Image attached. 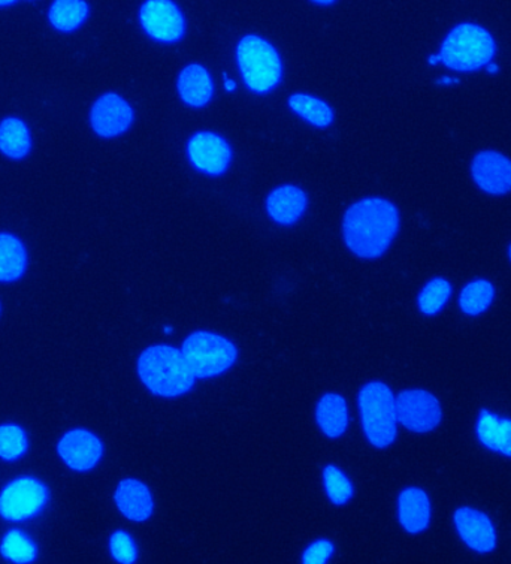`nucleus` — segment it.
<instances>
[{"label": "nucleus", "mask_w": 511, "mask_h": 564, "mask_svg": "<svg viewBox=\"0 0 511 564\" xmlns=\"http://www.w3.org/2000/svg\"><path fill=\"white\" fill-rule=\"evenodd\" d=\"M402 215L395 200L367 195L354 200L341 219V237L347 250L362 261H377L395 245Z\"/></svg>", "instance_id": "obj_1"}, {"label": "nucleus", "mask_w": 511, "mask_h": 564, "mask_svg": "<svg viewBox=\"0 0 511 564\" xmlns=\"http://www.w3.org/2000/svg\"><path fill=\"white\" fill-rule=\"evenodd\" d=\"M498 53L500 44L491 29L475 20H463L447 29L426 64L456 75L485 73L497 62Z\"/></svg>", "instance_id": "obj_2"}, {"label": "nucleus", "mask_w": 511, "mask_h": 564, "mask_svg": "<svg viewBox=\"0 0 511 564\" xmlns=\"http://www.w3.org/2000/svg\"><path fill=\"white\" fill-rule=\"evenodd\" d=\"M137 373L145 390L159 399H182L196 386V378L182 349L173 345L156 344L142 350L137 361Z\"/></svg>", "instance_id": "obj_3"}, {"label": "nucleus", "mask_w": 511, "mask_h": 564, "mask_svg": "<svg viewBox=\"0 0 511 564\" xmlns=\"http://www.w3.org/2000/svg\"><path fill=\"white\" fill-rule=\"evenodd\" d=\"M240 82L254 96L274 94L283 85L284 61L270 37L258 32L244 33L233 50Z\"/></svg>", "instance_id": "obj_4"}, {"label": "nucleus", "mask_w": 511, "mask_h": 564, "mask_svg": "<svg viewBox=\"0 0 511 564\" xmlns=\"http://www.w3.org/2000/svg\"><path fill=\"white\" fill-rule=\"evenodd\" d=\"M358 416L363 437L372 448L384 451L395 445L400 436L396 394L384 380L372 379L359 388Z\"/></svg>", "instance_id": "obj_5"}, {"label": "nucleus", "mask_w": 511, "mask_h": 564, "mask_svg": "<svg viewBox=\"0 0 511 564\" xmlns=\"http://www.w3.org/2000/svg\"><path fill=\"white\" fill-rule=\"evenodd\" d=\"M180 349L196 380L219 379L228 375L240 359L236 341L211 329H196L187 334Z\"/></svg>", "instance_id": "obj_6"}, {"label": "nucleus", "mask_w": 511, "mask_h": 564, "mask_svg": "<svg viewBox=\"0 0 511 564\" xmlns=\"http://www.w3.org/2000/svg\"><path fill=\"white\" fill-rule=\"evenodd\" d=\"M137 22L154 44L173 47L186 40L188 19L177 0H142Z\"/></svg>", "instance_id": "obj_7"}, {"label": "nucleus", "mask_w": 511, "mask_h": 564, "mask_svg": "<svg viewBox=\"0 0 511 564\" xmlns=\"http://www.w3.org/2000/svg\"><path fill=\"white\" fill-rule=\"evenodd\" d=\"M184 156L196 173L208 178H220L232 169L236 153L224 133L200 129L187 138Z\"/></svg>", "instance_id": "obj_8"}, {"label": "nucleus", "mask_w": 511, "mask_h": 564, "mask_svg": "<svg viewBox=\"0 0 511 564\" xmlns=\"http://www.w3.org/2000/svg\"><path fill=\"white\" fill-rule=\"evenodd\" d=\"M396 413L400 427L417 436L437 432L444 421L442 400L426 388H405L398 392Z\"/></svg>", "instance_id": "obj_9"}, {"label": "nucleus", "mask_w": 511, "mask_h": 564, "mask_svg": "<svg viewBox=\"0 0 511 564\" xmlns=\"http://www.w3.org/2000/svg\"><path fill=\"white\" fill-rule=\"evenodd\" d=\"M452 525L460 543L477 555L496 553L500 543L496 521L483 509L460 505L452 512Z\"/></svg>", "instance_id": "obj_10"}, {"label": "nucleus", "mask_w": 511, "mask_h": 564, "mask_svg": "<svg viewBox=\"0 0 511 564\" xmlns=\"http://www.w3.org/2000/svg\"><path fill=\"white\" fill-rule=\"evenodd\" d=\"M48 499V488L40 479L17 478L0 492V517L11 522L31 520L47 508Z\"/></svg>", "instance_id": "obj_11"}, {"label": "nucleus", "mask_w": 511, "mask_h": 564, "mask_svg": "<svg viewBox=\"0 0 511 564\" xmlns=\"http://www.w3.org/2000/svg\"><path fill=\"white\" fill-rule=\"evenodd\" d=\"M468 173L476 189L491 198L511 195V156L498 149H481L472 154Z\"/></svg>", "instance_id": "obj_12"}, {"label": "nucleus", "mask_w": 511, "mask_h": 564, "mask_svg": "<svg viewBox=\"0 0 511 564\" xmlns=\"http://www.w3.org/2000/svg\"><path fill=\"white\" fill-rule=\"evenodd\" d=\"M137 112L131 100L117 91H107L95 100L90 108L91 131L104 140H116L126 135L135 124Z\"/></svg>", "instance_id": "obj_13"}, {"label": "nucleus", "mask_w": 511, "mask_h": 564, "mask_svg": "<svg viewBox=\"0 0 511 564\" xmlns=\"http://www.w3.org/2000/svg\"><path fill=\"white\" fill-rule=\"evenodd\" d=\"M308 210V192L295 183L272 187L263 200V212L268 219L280 228L295 227L307 216Z\"/></svg>", "instance_id": "obj_14"}, {"label": "nucleus", "mask_w": 511, "mask_h": 564, "mask_svg": "<svg viewBox=\"0 0 511 564\" xmlns=\"http://www.w3.org/2000/svg\"><path fill=\"white\" fill-rule=\"evenodd\" d=\"M396 521L402 532L421 536L428 532L434 520V503L430 492L418 486L402 488L396 496Z\"/></svg>", "instance_id": "obj_15"}, {"label": "nucleus", "mask_w": 511, "mask_h": 564, "mask_svg": "<svg viewBox=\"0 0 511 564\" xmlns=\"http://www.w3.org/2000/svg\"><path fill=\"white\" fill-rule=\"evenodd\" d=\"M62 462L75 471H90L104 458V443L98 434L86 429H74L63 434L57 443Z\"/></svg>", "instance_id": "obj_16"}, {"label": "nucleus", "mask_w": 511, "mask_h": 564, "mask_svg": "<svg viewBox=\"0 0 511 564\" xmlns=\"http://www.w3.org/2000/svg\"><path fill=\"white\" fill-rule=\"evenodd\" d=\"M175 89L183 106L191 110H204L216 98V78L204 64L191 62L180 69Z\"/></svg>", "instance_id": "obj_17"}, {"label": "nucleus", "mask_w": 511, "mask_h": 564, "mask_svg": "<svg viewBox=\"0 0 511 564\" xmlns=\"http://www.w3.org/2000/svg\"><path fill=\"white\" fill-rule=\"evenodd\" d=\"M477 443L497 457L511 459V416L481 408L475 420Z\"/></svg>", "instance_id": "obj_18"}, {"label": "nucleus", "mask_w": 511, "mask_h": 564, "mask_svg": "<svg viewBox=\"0 0 511 564\" xmlns=\"http://www.w3.org/2000/svg\"><path fill=\"white\" fill-rule=\"evenodd\" d=\"M116 507L126 520L145 522L156 511L152 488L138 478L121 479L115 491Z\"/></svg>", "instance_id": "obj_19"}, {"label": "nucleus", "mask_w": 511, "mask_h": 564, "mask_svg": "<svg viewBox=\"0 0 511 564\" xmlns=\"http://www.w3.org/2000/svg\"><path fill=\"white\" fill-rule=\"evenodd\" d=\"M351 413L349 401L341 392L328 391L314 404V422L318 432L330 441H337L349 432Z\"/></svg>", "instance_id": "obj_20"}, {"label": "nucleus", "mask_w": 511, "mask_h": 564, "mask_svg": "<svg viewBox=\"0 0 511 564\" xmlns=\"http://www.w3.org/2000/svg\"><path fill=\"white\" fill-rule=\"evenodd\" d=\"M287 108L296 119L317 131H328L337 120L333 104L312 91H293L289 95Z\"/></svg>", "instance_id": "obj_21"}, {"label": "nucleus", "mask_w": 511, "mask_h": 564, "mask_svg": "<svg viewBox=\"0 0 511 564\" xmlns=\"http://www.w3.org/2000/svg\"><path fill=\"white\" fill-rule=\"evenodd\" d=\"M497 301V286L491 279L475 278L465 282L458 295L459 312L467 317H480L486 315Z\"/></svg>", "instance_id": "obj_22"}, {"label": "nucleus", "mask_w": 511, "mask_h": 564, "mask_svg": "<svg viewBox=\"0 0 511 564\" xmlns=\"http://www.w3.org/2000/svg\"><path fill=\"white\" fill-rule=\"evenodd\" d=\"M455 285L446 275H433L421 286L416 295V308L422 316L437 317L450 306Z\"/></svg>", "instance_id": "obj_23"}, {"label": "nucleus", "mask_w": 511, "mask_h": 564, "mask_svg": "<svg viewBox=\"0 0 511 564\" xmlns=\"http://www.w3.org/2000/svg\"><path fill=\"white\" fill-rule=\"evenodd\" d=\"M33 148L32 132L20 117L0 120V153L11 161H23Z\"/></svg>", "instance_id": "obj_24"}, {"label": "nucleus", "mask_w": 511, "mask_h": 564, "mask_svg": "<svg viewBox=\"0 0 511 564\" xmlns=\"http://www.w3.org/2000/svg\"><path fill=\"white\" fill-rule=\"evenodd\" d=\"M26 246L11 232H0V283L17 282L26 274Z\"/></svg>", "instance_id": "obj_25"}, {"label": "nucleus", "mask_w": 511, "mask_h": 564, "mask_svg": "<svg viewBox=\"0 0 511 564\" xmlns=\"http://www.w3.org/2000/svg\"><path fill=\"white\" fill-rule=\"evenodd\" d=\"M91 14L87 0H53L48 22L61 33H74L89 22Z\"/></svg>", "instance_id": "obj_26"}, {"label": "nucleus", "mask_w": 511, "mask_h": 564, "mask_svg": "<svg viewBox=\"0 0 511 564\" xmlns=\"http://www.w3.org/2000/svg\"><path fill=\"white\" fill-rule=\"evenodd\" d=\"M322 490L326 500L334 507H347L356 496L354 479L341 466L335 463H328L324 466L320 474Z\"/></svg>", "instance_id": "obj_27"}, {"label": "nucleus", "mask_w": 511, "mask_h": 564, "mask_svg": "<svg viewBox=\"0 0 511 564\" xmlns=\"http://www.w3.org/2000/svg\"><path fill=\"white\" fill-rule=\"evenodd\" d=\"M0 554L11 563H32L37 557V549L26 533L10 530L0 542Z\"/></svg>", "instance_id": "obj_28"}, {"label": "nucleus", "mask_w": 511, "mask_h": 564, "mask_svg": "<svg viewBox=\"0 0 511 564\" xmlns=\"http://www.w3.org/2000/svg\"><path fill=\"white\" fill-rule=\"evenodd\" d=\"M29 449L26 432L17 424L0 425V458L6 462H17Z\"/></svg>", "instance_id": "obj_29"}, {"label": "nucleus", "mask_w": 511, "mask_h": 564, "mask_svg": "<svg viewBox=\"0 0 511 564\" xmlns=\"http://www.w3.org/2000/svg\"><path fill=\"white\" fill-rule=\"evenodd\" d=\"M108 549H110L112 560L117 563L132 564L140 558V549H138L135 538L126 530H116L111 534Z\"/></svg>", "instance_id": "obj_30"}, {"label": "nucleus", "mask_w": 511, "mask_h": 564, "mask_svg": "<svg viewBox=\"0 0 511 564\" xmlns=\"http://www.w3.org/2000/svg\"><path fill=\"white\" fill-rule=\"evenodd\" d=\"M337 554V545L333 539L317 538L308 542L301 554V562L305 564H326L333 562Z\"/></svg>", "instance_id": "obj_31"}, {"label": "nucleus", "mask_w": 511, "mask_h": 564, "mask_svg": "<svg viewBox=\"0 0 511 564\" xmlns=\"http://www.w3.org/2000/svg\"><path fill=\"white\" fill-rule=\"evenodd\" d=\"M435 85L442 87V89H454L455 86L459 85V75L454 73L439 75Z\"/></svg>", "instance_id": "obj_32"}, {"label": "nucleus", "mask_w": 511, "mask_h": 564, "mask_svg": "<svg viewBox=\"0 0 511 564\" xmlns=\"http://www.w3.org/2000/svg\"><path fill=\"white\" fill-rule=\"evenodd\" d=\"M238 79L233 78L232 75L224 74V77H221V87H224V90L226 94H236L238 90Z\"/></svg>", "instance_id": "obj_33"}, {"label": "nucleus", "mask_w": 511, "mask_h": 564, "mask_svg": "<svg viewBox=\"0 0 511 564\" xmlns=\"http://www.w3.org/2000/svg\"><path fill=\"white\" fill-rule=\"evenodd\" d=\"M308 3H312L313 7L317 8H333L338 6L339 0H307Z\"/></svg>", "instance_id": "obj_34"}, {"label": "nucleus", "mask_w": 511, "mask_h": 564, "mask_svg": "<svg viewBox=\"0 0 511 564\" xmlns=\"http://www.w3.org/2000/svg\"><path fill=\"white\" fill-rule=\"evenodd\" d=\"M17 0H0V8H8L14 6Z\"/></svg>", "instance_id": "obj_35"}, {"label": "nucleus", "mask_w": 511, "mask_h": 564, "mask_svg": "<svg viewBox=\"0 0 511 564\" xmlns=\"http://www.w3.org/2000/svg\"><path fill=\"white\" fill-rule=\"evenodd\" d=\"M507 259H509L510 265H511V241L509 246H507Z\"/></svg>", "instance_id": "obj_36"}, {"label": "nucleus", "mask_w": 511, "mask_h": 564, "mask_svg": "<svg viewBox=\"0 0 511 564\" xmlns=\"http://www.w3.org/2000/svg\"><path fill=\"white\" fill-rule=\"evenodd\" d=\"M0 311H2V307H0Z\"/></svg>", "instance_id": "obj_37"}]
</instances>
